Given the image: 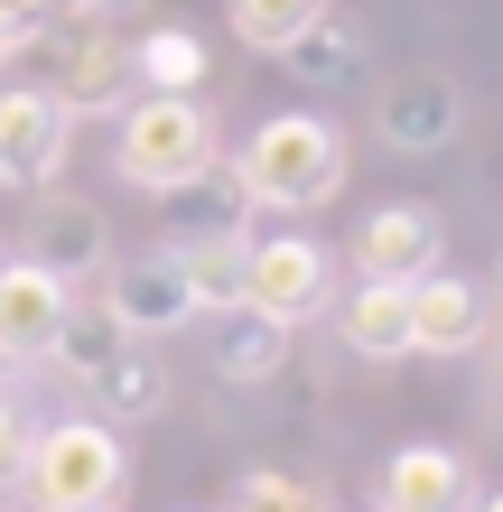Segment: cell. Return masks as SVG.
<instances>
[{
  "label": "cell",
  "mask_w": 503,
  "mask_h": 512,
  "mask_svg": "<svg viewBox=\"0 0 503 512\" xmlns=\"http://www.w3.org/2000/svg\"><path fill=\"white\" fill-rule=\"evenodd\" d=\"M289 364V326L261 317V308H224L215 317V373L224 382H280Z\"/></svg>",
  "instance_id": "cell-19"
},
{
  "label": "cell",
  "mask_w": 503,
  "mask_h": 512,
  "mask_svg": "<svg viewBox=\"0 0 503 512\" xmlns=\"http://www.w3.org/2000/svg\"><path fill=\"white\" fill-rule=\"evenodd\" d=\"M373 512H476V475H466L457 447H392L382 457V485H373Z\"/></svg>",
  "instance_id": "cell-13"
},
{
  "label": "cell",
  "mask_w": 503,
  "mask_h": 512,
  "mask_svg": "<svg viewBox=\"0 0 503 512\" xmlns=\"http://www.w3.org/2000/svg\"><path fill=\"white\" fill-rule=\"evenodd\" d=\"M205 75H215V47H205L196 28L159 19L150 38H131V84L140 94H205Z\"/></svg>",
  "instance_id": "cell-17"
},
{
  "label": "cell",
  "mask_w": 503,
  "mask_h": 512,
  "mask_svg": "<svg viewBox=\"0 0 503 512\" xmlns=\"http://www.w3.org/2000/svg\"><path fill=\"white\" fill-rule=\"evenodd\" d=\"M336 326H345L354 364H401V354H410V298L382 289V280H354V298L336 308Z\"/></svg>",
  "instance_id": "cell-18"
},
{
  "label": "cell",
  "mask_w": 503,
  "mask_h": 512,
  "mask_svg": "<svg viewBox=\"0 0 503 512\" xmlns=\"http://www.w3.org/2000/svg\"><path fill=\"white\" fill-rule=\"evenodd\" d=\"M438 215L429 205H373L364 224H354V280H382V289H410V280H429L438 270Z\"/></svg>",
  "instance_id": "cell-7"
},
{
  "label": "cell",
  "mask_w": 503,
  "mask_h": 512,
  "mask_svg": "<svg viewBox=\"0 0 503 512\" xmlns=\"http://www.w3.org/2000/svg\"><path fill=\"white\" fill-rule=\"evenodd\" d=\"M75 308V289L66 280H47L38 261H0V364L28 373V364H47L56 354V326H66Z\"/></svg>",
  "instance_id": "cell-8"
},
{
  "label": "cell",
  "mask_w": 503,
  "mask_h": 512,
  "mask_svg": "<svg viewBox=\"0 0 503 512\" xmlns=\"http://www.w3.org/2000/svg\"><path fill=\"white\" fill-rule=\"evenodd\" d=\"M19 261H38L47 280L75 289V280H94V270L112 261V224L84 196H38V205H28V252Z\"/></svg>",
  "instance_id": "cell-9"
},
{
  "label": "cell",
  "mask_w": 503,
  "mask_h": 512,
  "mask_svg": "<svg viewBox=\"0 0 503 512\" xmlns=\"http://www.w3.org/2000/svg\"><path fill=\"white\" fill-rule=\"evenodd\" d=\"M122 345H131V336L103 317V298H75V308H66V326H56V354H47V373H75V382H84L94 364H112Z\"/></svg>",
  "instance_id": "cell-20"
},
{
  "label": "cell",
  "mask_w": 503,
  "mask_h": 512,
  "mask_svg": "<svg viewBox=\"0 0 503 512\" xmlns=\"http://www.w3.org/2000/svg\"><path fill=\"white\" fill-rule=\"evenodd\" d=\"M177 261H187V298H196V317L243 308V243H205V252H177Z\"/></svg>",
  "instance_id": "cell-21"
},
{
  "label": "cell",
  "mask_w": 503,
  "mask_h": 512,
  "mask_svg": "<svg viewBox=\"0 0 503 512\" xmlns=\"http://www.w3.org/2000/svg\"><path fill=\"white\" fill-rule=\"evenodd\" d=\"M280 66L299 75L308 94H336V84H354V75H364V19L327 0V10H317V19L299 28V38L280 47Z\"/></svg>",
  "instance_id": "cell-16"
},
{
  "label": "cell",
  "mask_w": 503,
  "mask_h": 512,
  "mask_svg": "<svg viewBox=\"0 0 503 512\" xmlns=\"http://www.w3.org/2000/svg\"><path fill=\"white\" fill-rule=\"evenodd\" d=\"M84 401H94L103 429H122V419H159V410H168V364H159V345H140V336H131L112 364L84 373Z\"/></svg>",
  "instance_id": "cell-15"
},
{
  "label": "cell",
  "mask_w": 503,
  "mask_h": 512,
  "mask_svg": "<svg viewBox=\"0 0 503 512\" xmlns=\"http://www.w3.org/2000/svg\"><path fill=\"white\" fill-rule=\"evenodd\" d=\"M373 131H382V149H401V159H438V149L466 131V94L448 75H401L392 94H382Z\"/></svg>",
  "instance_id": "cell-12"
},
{
  "label": "cell",
  "mask_w": 503,
  "mask_h": 512,
  "mask_svg": "<svg viewBox=\"0 0 503 512\" xmlns=\"http://www.w3.org/2000/svg\"><path fill=\"white\" fill-rule=\"evenodd\" d=\"M345 168H354V149H345V131L327 122V112H271V122L243 140V159H233L252 215H261V205H271V215L336 205L345 196Z\"/></svg>",
  "instance_id": "cell-1"
},
{
  "label": "cell",
  "mask_w": 503,
  "mask_h": 512,
  "mask_svg": "<svg viewBox=\"0 0 503 512\" xmlns=\"http://www.w3.org/2000/svg\"><path fill=\"white\" fill-rule=\"evenodd\" d=\"M47 28H56V0H0V38L10 47H38Z\"/></svg>",
  "instance_id": "cell-24"
},
{
  "label": "cell",
  "mask_w": 503,
  "mask_h": 512,
  "mask_svg": "<svg viewBox=\"0 0 503 512\" xmlns=\"http://www.w3.org/2000/svg\"><path fill=\"white\" fill-rule=\"evenodd\" d=\"M75 159V112L47 84H0V187L10 196H47Z\"/></svg>",
  "instance_id": "cell-5"
},
{
  "label": "cell",
  "mask_w": 503,
  "mask_h": 512,
  "mask_svg": "<svg viewBox=\"0 0 503 512\" xmlns=\"http://www.w3.org/2000/svg\"><path fill=\"white\" fill-rule=\"evenodd\" d=\"M159 243L168 252H205V243H243V224H252V196H243V177H233V159H215L205 177H187L177 196H159Z\"/></svg>",
  "instance_id": "cell-10"
},
{
  "label": "cell",
  "mask_w": 503,
  "mask_h": 512,
  "mask_svg": "<svg viewBox=\"0 0 503 512\" xmlns=\"http://www.w3.org/2000/svg\"><path fill=\"white\" fill-rule=\"evenodd\" d=\"M28 457H38V419H28L10 391H0V494L28 485Z\"/></svg>",
  "instance_id": "cell-23"
},
{
  "label": "cell",
  "mask_w": 503,
  "mask_h": 512,
  "mask_svg": "<svg viewBox=\"0 0 503 512\" xmlns=\"http://www.w3.org/2000/svg\"><path fill=\"white\" fill-rule=\"evenodd\" d=\"M103 317L122 326V336H140V345L177 336V326L196 317V298H187V261H177L168 243H159V252H131V261H103Z\"/></svg>",
  "instance_id": "cell-6"
},
{
  "label": "cell",
  "mask_w": 503,
  "mask_h": 512,
  "mask_svg": "<svg viewBox=\"0 0 503 512\" xmlns=\"http://www.w3.org/2000/svg\"><path fill=\"white\" fill-rule=\"evenodd\" d=\"M485 298H503V261H494V289H485Z\"/></svg>",
  "instance_id": "cell-27"
},
{
  "label": "cell",
  "mask_w": 503,
  "mask_h": 512,
  "mask_svg": "<svg viewBox=\"0 0 503 512\" xmlns=\"http://www.w3.org/2000/svg\"><path fill=\"white\" fill-rule=\"evenodd\" d=\"M401 298H410V354H476L494 326V298L476 280H457V270H429Z\"/></svg>",
  "instance_id": "cell-11"
},
{
  "label": "cell",
  "mask_w": 503,
  "mask_h": 512,
  "mask_svg": "<svg viewBox=\"0 0 503 512\" xmlns=\"http://www.w3.org/2000/svg\"><path fill=\"white\" fill-rule=\"evenodd\" d=\"M0 261H10V252H0Z\"/></svg>",
  "instance_id": "cell-29"
},
{
  "label": "cell",
  "mask_w": 503,
  "mask_h": 512,
  "mask_svg": "<svg viewBox=\"0 0 503 512\" xmlns=\"http://www.w3.org/2000/svg\"><path fill=\"white\" fill-rule=\"evenodd\" d=\"M131 10H150V0H56V19H75V28H112Z\"/></svg>",
  "instance_id": "cell-25"
},
{
  "label": "cell",
  "mask_w": 503,
  "mask_h": 512,
  "mask_svg": "<svg viewBox=\"0 0 503 512\" xmlns=\"http://www.w3.org/2000/svg\"><path fill=\"white\" fill-rule=\"evenodd\" d=\"M336 298V252L308 243V233H261V243H243V308L280 317L289 336Z\"/></svg>",
  "instance_id": "cell-4"
},
{
  "label": "cell",
  "mask_w": 503,
  "mask_h": 512,
  "mask_svg": "<svg viewBox=\"0 0 503 512\" xmlns=\"http://www.w3.org/2000/svg\"><path fill=\"white\" fill-rule=\"evenodd\" d=\"M476 512H503V494H485V503H476Z\"/></svg>",
  "instance_id": "cell-28"
},
{
  "label": "cell",
  "mask_w": 503,
  "mask_h": 512,
  "mask_svg": "<svg viewBox=\"0 0 503 512\" xmlns=\"http://www.w3.org/2000/svg\"><path fill=\"white\" fill-rule=\"evenodd\" d=\"M56 103L75 112H122L140 84H131V47L122 38H103V28H75V38H56V84H47Z\"/></svg>",
  "instance_id": "cell-14"
},
{
  "label": "cell",
  "mask_w": 503,
  "mask_h": 512,
  "mask_svg": "<svg viewBox=\"0 0 503 512\" xmlns=\"http://www.w3.org/2000/svg\"><path fill=\"white\" fill-rule=\"evenodd\" d=\"M10 56H19V47H10V38H0V75H10Z\"/></svg>",
  "instance_id": "cell-26"
},
{
  "label": "cell",
  "mask_w": 503,
  "mask_h": 512,
  "mask_svg": "<svg viewBox=\"0 0 503 512\" xmlns=\"http://www.w3.org/2000/svg\"><path fill=\"white\" fill-rule=\"evenodd\" d=\"M122 485H131L122 429H103V419L84 410V419H47V429H38V457H28V485L19 494L38 503V512H112Z\"/></svg>",
  "instance_id": "cell-3"
},
{
  "label": "cell",
  "mask_w": 503,
  "mask_h": 512,
  "mask_svg": "<svg viewBox=\"0 0 503 512\" xmlns=\"http://www.w3.org/2000/svg\"><path fill=\"white\" fill-rule=\"evenodd\" d=\"M215 159H224V149H215L205 94H131L122 103V131H112V177H122V187L177 196L187 177H205Z\"/></svg>",
  "instance_id": "cell-2"
},
{
  "label": "cell",
  "mask_w": 503,
  "mask_h": 512,
  "mask_svg": "<svg viewBox=\"0 0 503 512\" xmlns=\"http://www.w3.org/2000/svg\"><path fill=\"white\" fill-rule=\"evenodd\" d=\"M317 10H327V0H233V38L261 47V56H280V47L299 38Z\"/></svg>",
  "instance_id": "cell-22"
}]
</instances>
